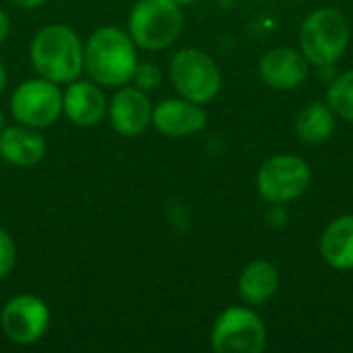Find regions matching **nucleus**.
Wrapping results in <instances>:
<instances>
[{"mask_svg": "<svg viewBox=\"0 0 353 353\" xmlns=\"http://www.w3.org/2000/svg\"><path fill=\"white\" fill-rule=\"evenodd\" d=\"M139 64L137 43L128 31L103 25L97 27L83 46V70L101 87L118 89L132 81Z\"/></svg>", "mask_w": 353, "mask_h": 353, "instance_id": "obj_1", "label": "nucleus"}, {"mask_svg": "<svg viewBox=\"0 0 353 353\" xmlns=\"http://www.w3.org/2000/svg\"><path fill=\"white\" fill-rule=\"evenodd\" d=\"M29 60L37 77L68 85L83 74V41L68 25L50 23L33 35Z\"/></svg>", "mask_w": 353, "mask_h": 353, "instance_id": "obj_2", "label": "nucleus"}, {"mask_svg": "<svg viewBox=\"0 0 353 353\" xmlns=\"http://www.w3.org/2000/svg\"><path fill=\"white\" fill-rule=\"evenodd\" d=\"M300 52L319 68H331L337 64L352 39V27L347 17L333 6L312 10L300 27Z\"/></svg>", "mask_w": 353, "mask_h": 353, "instance_id": "obj_3", "label": "nucleus"}, {"mask_svg": "<svg viewBox=\"0 0 353 353\" xmlns=\"http://www.w3.org/2000/svg\"><path fill=\"white\" fill-rule=\"evenodd\" d=\"M182 27L184 12L176 0H137L126 31L137 48L161 52L178 41Z\"/></svg>", "mask_w": 353, "mask_h": 353, "instance_id": "obj_4", "label": "nucleus"}, {"mask_svg": "<svg viewBox=\"0 0 353 353\" xmlns=\"http://www.w3.org/2000/svg\"><path fill=\"white\" fill-rule=\"evenodd\" d=\"M168 77L180 97L201 105L215 99L223 85L219 64L211 54L199 48H184L176 52L170 60Z\"/></svg>", "mask_w": 353, "mask_h": 353, "instance_id": "obj_5", "label": "nucleus"}, {"mask_svg": "<svg viewBox=\"0 0 353 353\" xmlns=\"http://www.w3.org/2000/svg\"><path fill=\"white\" fill-rule=\"evenodd\" d=\"M211 347L217 353H263L267 327L252 306H230L213 323Z\"/></svg>", "mask_w": 353, "mask_h": 353, "instance_id": "obj_6", "label": "nucleus"}, {"mask_svg": "<svg viewBox=\"0 0 353 353\" xmlns=\"http://www.w3.org/2000/svg\"><path fill=\"white\" fill-rule=\"evenodd\" d=\"M312 180L306 159L292 153H277L263 161L256 174V190L271 205H285L300 199Z\"/></svg>", "mask_w": 353, "mask_h": 353, "instance_id": "obj_7", "label": "nucleus"}, {"mask_svg": "<svg viewBox=\"0 0 353 353\" xmlns=\"http://www.w3.org/2000/svg\"><path fill=\"white\" fill-rule=\"evenodd\" d=\"M8 105L19 124L41 130L62 116V89L43 77L27 79L17 85Z\"/></svg>", "mask_w": 353, "mask_h": 353, "instance_id": "obj_8", "label": "nucleus"}, {"mask_svg": "<svg viewBox=\"0 0 353 353\" xmlns=\"http://www.w3.org/2000/svg\"><path fill=\"white\" fill-rule=\"evenodd\" d=\"M52 312L48 304L33 294L12 296L0 310V329L10 343L33 345L50 329Z\"/></svg>", "mask_w": 353, "mask_h": 353, "instance_id": "obj_9", "label": "nucleus"}, {"mask_svg": "<svg viewBox=\"0 0 353 353\" xmlns=\"http://www.w3.org/2000/svg\"><path fill=\"white\" fill-rule=\"evenodd\" d=\"M108 122L120 137H139L151 126L153 103L149 93L134 87L122 85L108 99Z\"/></svg>", "mask_w": 353, "mask_h": 353, "instance_id": "obj_10", "label": "nucleus"}, {"mask_svg": "<svg viewBox=\"0 0 353 353\" xmlns=\"http://www.w3.org/2000/svg\"><path fill=\"white\" fill-rule=\"evenodd\" d=\"M62 114L83 128L97 126L108 116V97L91 79H74L62 91Z\"/></svg>", "mask_w": 353, "mask_h": 353, "instance_id": "obj_11", "label": "nucleus"}, {"mask_svg": "<svg viewBox=\"0 0 353 353\" xmlns=\"http://www.w3.org/2000/svg\"><path fill=\"white\" fill-rule=\"evenodd\" d=\"M151 126L170 139H182L201 132L207 126V112L201 103L184 97H168L153 105Z\"/></svg>", "mask_w": 353, "mask_h": 353, "instance_id": "obj_12", "label": "nucleus"}, {"mask_svg": "<svg viewBox=\"0 0 353 353\" xmlns=\"http://www.w3.org/2000/svg\"><path fill=\"white\" fill-rule=\"evenodd\" d=\"M308 70L310 62L294 48H273L265 52L259 62L261 79L277 91L298 89L308 79Z\"/></svg>", "mask_w": 353, "mask_h": 353, "instance_id": "obj_13", "label": "nucleus"}, {"mask_svg": "<svg viewBox=\"0 0 353 353\" xmlns=\"http://www.w3.org/2000/svg\"><path fill=\"white\" fill-rule=\"evenodd\" d=\"M48 151V143L37 128L14 124L0 130V159L14 168L37 165Z\"/></svg>", "mask_w": 353, "mask_h": 353, "instance_id": "obj_14", "label": "nucleus"}, {"mask_svg": "<svg viewBox=\"0 0 353 353\" xmlns=\"http://www.w3.org/2000/svg\"><path fill=\"white\" fill-rule=\"evenodd\" d=\"M279 290V271L271 261L259 259L248 263L238 279V294L244 304L259 308L275 298Z\"/></svg>", "mask_w": 353, "mask_h": 353, "instance_id": "obj_15", "label": "nucleus"}, {"mask_svg": "<svg viewBox=\"0 0 353 353\" xmlns=\"http://www.w3.org/2000/svg\"><path fill=\"white\" fill-rule=\"evenodd\" d=\"M319 250L331 269L341 273L353 271V215L335 217L323 230Z\"/></svg>", "mask_w": 353, "mask_h": 353, "instance_id": "obj_16", "label": "nucleus"}, {"mask_svg": "<svg viewBox=\"0 0 353 353\" xmlns=\"http://www.w3.org/2000/svg\"><path fill=\"white\" fill-rule=\"evenodd\" d=\"M337 128V114L327 101H312L296 120L298 139L306 145H325Z\"/></svg>", "mask_w": 353, "mask_h": 353, "instance_id": "obj_17", "label": "nucleus"}, {"mask_svg": "<svg viewBox=\"0 0 353 353\" xmlns=\"http://www.w3.org/2000/svg\"><path fill=\"white\" fill-rule=\"evenodd\" d=\"M327 103L337 118L353 122V68L337 74L327 89Z\"/></svg>", "mask_w": 353, "mask_h": 353, "instance_id": "obj_18", "label": "nucleus"}, {"mask_svg": "<svg viewBox=\"0 0 353 353\" xmlns=\"http://www.w3.org/2000/svg\"><path fill=\"white\" fill-rule=\"evenodd\" d=\"M161 81H163V72H161V68H159L155 62H141V60H139V64H137V68H134V74H132V81H130V83H132L134 87H139V89L151 93V91L159 89Z\"/></svg>", "mask_w": 353, "mask_h": 353, "instance_id": "obj_19", "label": "nucleus"}, {"mask_svg": "<svg viewBox=\"0 0 353 353\" xmlns=\"http://www.w3.org/2000/svg\"><path fill=\"white\" fill-rule=\"evenodd\" d=\"M17 265V244L10 234L0 225V279L8 277Z\"/></svg>", "mask_w": 353, "mask_h": 353, "instance_id": "obj_20", "label": "nucleus"}, {"mask_svg": "<svg viewBox=\"0 0 353 353\" xmlns=\"http://www.w3.org/2000/svg\"><path fill=\"white\" fill-rule=\"evenodd\" d=\"M8 31H10V21H8V14H6V12L0 8V43L6 39Z\"/></svg>", "mask_w": 353, "mask_h": 353, "instance_id": "obj_21", "label": "nucleus"}, {"mask_svg": "<svg viewBox=\"0 0 353 353\" xmlns=\"http://www.w3.org/2000/svg\"><path fill=\"white\" fill-rule=\"evenodd\" d=\"M14 6H19V8H25V10H31V8H37V6H41L46 0H10Z\"/></svg>", "mask_w": 353, "mask_h": 353, "instance_id": "obj_22", "label": "nucleus"}, {"mask_svg": "<svg viewBox=\"0 0 353 353\" xmlns=\"http://www.w3.org/2000/svg\"><path fill=\"white\" fill-rule=\"evenodd\" d=\"M6 85H8V72H6V68H4V64L0 60V95L4 93Z\"/></svg>", "mask_w": 353, "mask_h": 353, "instance_id": "obj_23", "label": "nucleus"}, {"mask_svg": "<svg viewBox=\"0 0 353 353\" xmlns=\"http://www.w3.org/2000/svg\"><path fill=\"white\" fill-rule=\"evenodd\" d=\"M4 126H6V116H4V112L0 110V130H2Z\"/></svg>", "mask_w": 353, "mask_h": 353, "instance_id": "obj_24", "label": "nucleus"}, {"mask_svg": "<svg viewBox=\"0 0 353 353\" xmlns=\"http://www.w3.org/2000/svg\"><path fill=\"white\" fill-rule=\"evenodd\" d=\"M180 6H186V4H192V2H196V0H176Z\"/></svg>", "mask_w": 353, "mask_h": 353, "instance_id": "obj_25", "label": "nucleus"}]
</instances>
